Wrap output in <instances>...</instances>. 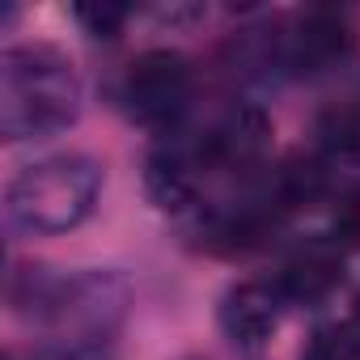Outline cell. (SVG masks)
I'll return each mask as SVG.
<instances>
[{
	"label": "cell",
	"mask_w": 360,
	"mask_h": 360,
	"mask_svg": "<svg viewBox=\"0 0 360 360\" xmlns=\"http://www.w3.org/2000/svg\"><path fill=\"white\" fill-rule=\"evenodd\" d=\"M360 352V339H356V326H335V330H318L305 360H356Z\"/></svg>",
	"instance_id": "30bf717a"
},
{
	"label": "cell",
	"mask_w": 360,
	"mask_h": 360,
	"mask_svg": "<svg viewBox=\"0 0 360 360\" xmlns=\"http://www.w3.org/2000/svg\"><path fill=\"white\" fill-rule=\"evenodd\" d=\"M81 18L89 22V30H94L98 39H115L119 22H123L127 13H123V9H110V5H102V9H81Z\"/></svg>",
	"instance_id": "7c38bea8"
},
{
	"label": "cell",
	"mask_w": 360,
	"mask_h": 360,
	"mask_svg": "<svg viewBox=\"0 0 360 360\" xmlns=\"http://www.w3.org/2000/svg\"><path fill=\"white\" fill-rule=\"evenodd\" d=\"M267 136H271V123L263 119V110H255V106H238L233 115H225V119L208 131L200 157H204L208 165L242 169V165H255V161L263 157Z\"/></svg>",
	"instance_id": "5b68a950"
},
{
	"label": "cell",
	"mask_w": 360,
	"mask_h": 360,
	"mask_svg": "<svg viewBox=\"0 0 360 360\" xmlns=\"http://www.w3.org/2000/svg\"><path fill=\"white\" fill-rule=\"evenodd\" d=\"M191 98V68L178 51H144L131 60L123 102L140 123H169Z\"/></svg>",
	"instance_id": "3957f363"
},
{
	"label": "cell",
	"mask_w": 360,
	"mask_h": 360,
	"mask_svg": "<svg viewBox=\"0 0 360 360\" xmlns=\"http://www.w3.org/2000/svg\"><path fill=\"white\" fill-rule=\"evenodd\" d=\"M292 43V64L301 68H326L352 51V30L347 18L335 9H309L297 18V30L288 34Z\"/></svg>",
	"instance_id": "8992f818"
},
{
	"label": "cell",
	"mask_w": 360,
	"mask_h": 360,
	"mask_svg": "<svg viewBox=\"0 0 360 360\" xmlns=\"http://www.w3.org/2000/svg\"><path fill=\"white\" fill-rule=\"evenodd\" d=\"M335 229H339L343 242L360 246V191H352V195L339 204V212H335Z\"/></svg>",
	"instance_id": "8fae6325"
},
{
	"label": "cell",
	"mask_w": 360,
	"mask_h": 360,
	"mask_svg": "<svg viewBox=\"0 0 360 360\" xmlns=\"http://www.w3.org/2000/svg\"><path fill=\"white\" fill-rule=\"evenodd\" d=\"M144 183H148V195L165 208V212H183L191 200H195V178L191 169L178 161V157H148V169H144Z\"/></svg>",
	"instance_id": "ba28073f"
},
{
	"label": "cell",
	"mask_w": 360,
	"mask_h": 360,
	"mask_svg": "<svg viewBox=\"0 0 360 360\" xmlns=\"http://www.w3.org/2000/svg\"><path fill=\"white\" fill-rule=\"evenodd\" d=\"M343 280V250L335 242H305L301 250H292L280 271H276V292L288 301H322L339 288Z\"/></svg>",
	"instance_id": "277c9868"
},
{
	"label": "cell",
	"mask_w": 360,
	"mask_h": 360,
	"mask_svg": "<svg viewBox=\"0 0 360 360\" xmlns=\"http://www.w3.org/2000/svg\"><path fill=\"white\" fill-rule=\"evenodd\" d=\"M102 191V174L85 153H56L26 165L9 183V212L18 225L39 233L77 229Z\"/></svg>",
	"instance_id": "7a4b0ae2"
},
{
	"label": "cell",
	"mask_w": 360,
	"mask_h": 360,
	"mask_svg": "<svg viewBox=\"0 0 360 360\" xmlns=\"http://www.w3.org/2000/svg\"><path fill=\"white\" fill-rule=\"evenodd\" d=\"M221 322L225 330L246 343V347H259L271 330H276V305H271V292L263 284H238L225 292V305H221Z\"/></svg>",
	"instance_id": "52a82bcc"
},
{
	"label": "cell",
	"mask_w": 360,
	"mask_h": 360,
	"mask_svg": "<svg viewBox=\"0 0 360 360\" xmlns=\"http://www.w3.org/2000/svg\"><path fill=\"white\" fill-rule=\"evenodd\" d=\"M81 85L56 47H9L0 60V127L9 140L72 123Z\"/></svg>",
	"instance_id": "6da1fadb"
},
{
	"label": "cell",
	"mask_w": 360,
	"mask_h": 360,
	"mask_svg": "<svg viewBox=\"0 0 360 360\" xmlns=\"http://www.w3.org/2000/svg\"><path fill=\"white\" fill-rule=\"evenodd\" d=\"M322 195V169L318 161H288L276 178V208L288 212V208H305L309 200Z\"/></svg>",
	"instance_id": "9c48e42d"
}]
</instances>
